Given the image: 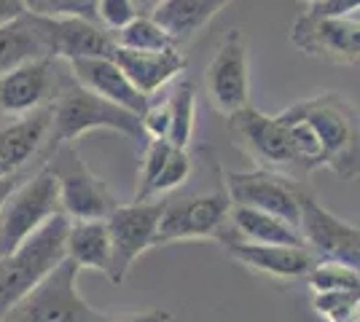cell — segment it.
Wrapping results in <instances>:
<instances>
[{
  "mask_svg": "<svg viewBox=\"0 0 360 322\" xmlns=\"http://www.w3.org/2000/svg\"><path fill=\"white\" fill-rule=\"evenodd\" d=\"M360 0H317L307 11L315 16H333V19H358Z\"/></svg>",
  "mask_w": 360,
  "mask_h": 322,
  "instance_id": "obj_31",
  "label": "cell"
},
{
  "mask_svg": "<svg viewBox=\"0 0 360 322\" xmlns=\"http://www.w3.org/2000/svg\"><path fill=\"white\" fill-rule=\"evenodd\" d=\"M113 43L119 48H129V51H167V48H178L169 41V35L148 14L135 16L127 27L113 32Z\"/></svg>",
  "mask_w": 360,
  "mask_h": 322,
  "instance_id": "obj_25",
  "label": "cell"
},
{
  "mask_svg": "<svg viewBox=\"0 0 360 322\" xmlns=\"http://www.w3.org/2000/svg\"><path fill=\"white\" fill-rule=\"evenodd\" d=\"M224 247L229 258L253 269L258 274L274 276V279H299L307 276L315 266V258L307 247H277V245H255V242H242L234 234H229L226 223L224 234L215 239Z\"/></svg>",
  "mask_w": 360,
  "mask_h": 322,
  "instance_id": "obj_15",
  "label": "cell"
},
{
  "mask_svg": "<svg viewBox=\"0 0 360 322\" xmlns=\"http://www.w3.org/2000/svg\"><path fill=\"white\" fill-rule=\"evenodd\" d=\"M35 60H54L44 30V19L22 14L14 22L3 25L0 27V76Z\"/></svg>",
  "mask_w": 360,
  "mask_h": 322,
  "instance_id": "obj_21",
  "label": "cell"
},
{
  "mask_svg": "<svg viewBox=\"0 0 360 322\" xmlns=\"http://www.w3.org/2000/svg\"><path fill=\"white\" fill-rule=\"evenodd\" d=\"M57 213H62L57 180L41 164L14 185V191L0 207V258L14 253L30 234H35Z\"/></svg>",
  "mask_w": 360,
  "mask_h": 322,
  "instance_id": "obj_6",
  "label": "cell"
},
{
  "mask_svg": "<svg viewBox=\"0 0 360 322\" xmlns=\"http://www.w3.org/2000/svg\"><path fill=\"white\" fill-rule=\"evenodd\" d=\"M162 210H165L162 199L132 201V204H119L105 217L110 236V269L105 276L110 279V285H124L137 258L153 247V234L159 226Z\"/></svg>",
  "mask_w": 360,
  "mask_h": 322,
  "instance_id": "obj_9",
  "label": "cell"
},
{
  "mask_svg": "<svg viewBox=\"0 0 360 322\" xmlns=\"http://www.w3.org/2000/svg\"><path fill=\"white\" fill-rule=\"evenodd\" d=\"M167 100L169 110V135L167 142L175 148H186L194 140V123H196V86L191 78H175V86Z\"/></svg>",
  "mask_w": 360,
  "mask_h": 322,
  "instance_id": "obj_24",
  "label": "cell"
},
{
  "mask_svg": "<svg viewBox=\"0 0 360 322\" xmlns=\"http://www.w3.org/2000/svg\"><path fill=\"white\" fill-rule=\"evenodd\" d=\"M49 121H51V105L0 126V180L30 172L27 167L32 161H41Z\"/></svg>",
  "mask_w": 360,
  "mask_h": 322,
  "instance_id": "obj_16",
  "label": "cell"
},
{
  "mask_svg": "<svg viewBox=\"0 0 360 322\" xmlns=\"http://www.w3.org/2000/svg\"><path fill=\"white\" fill-rule=\"evenodd\" d=\"M137 14L135 3L132 0H97L94 3V19L97 25L108 30L110 35L119 32L121 27H127Z\"/></svg>",
  "mask_w": 360,
  "mask_h": 322,
  "instance_id": "obj_30",
  "label": "cell"
},
{
  "mask_svg": "<svg viewBox=\"0 0 360 322\" xmlns=\"http://www.w3.org/2000/svg\"><path fill=\"white\" fill-rule=\"evenodd\" d=\"M191 172H194V159H191V154L186 148H175L172 145V151H169V156H167L162 169H159V175L153 177V183L148 188V201L162 199L169 191L180 188V185L191 177Z\"/></svg>",
  "mask_w": 360,
  "mask_h": 322,
  "instance_id": "obj_26",
  "label": "cell"
},
{
  "mask_svg": "<svg viewBox=\"0 0 360 322\" xmlns=\"http://www.w3.org/2000/svg\"><path fill=\"white\" fill-rule=\"evenodd\" d=\"M205 92L221 116L250 105V43L245 30L226 32L205 70Z\"/></svg>",
  "mask_w": 360,
  "mask_h": 322,
  "instance_id": "obj_11",
  "label": "cell"
},
{
  "mask_svg": "<svg viewBox=\"0 0 360 322\" xmlns=\"http://www.w3.org/2000/svg\"><path fill=\"white\" fill-rule=\"evenodd\" d=\"M229 234H234L242 242L277 247H304V239L296 226L285 223L283 217H274L250 207H231L229 213Z\"/></svg>",
  "mask_w": 360,
  "mask_h": 322,
  "instance_id": "obj_22",
  "label": "cell"
},
{
  "mask_svg": "<svg viewBox=\"0 0 360 322\" xmlns=\"http://www.w3.org/2000/svg\"><path fill=\"white\" fill-rule=\"evenodd\" d=\"M290 110L312 126L323 148V169L336 177H358V107L345 94L323 92L307 97Z\"/></svg>",
  "mask_w": 360,
  "mask_h": 322,
  "instance_id": "obj_3",
  "label": "cell"
},
{
  "mask_svg": "<svg viewBox=\"0 0 360 322\" xmlns=\"http://www.w3.org/2000/svg\"><path fill=\"white\" fill-rule=\"evenodd\" d=\"M94 129H108L116 132L129 142H135L137 148L146 145V135L140 126V116L124 110V107L108 102L103 97L91 94L81 83H75L73 76H60V86L51 100V121H49V135L38 167L44 164V159L62 142H78L86 132Z\"/></svg>",
  "mask_w": 360,
  "mask_h": 322,
  "instance_id": "obj_1",
  "label": "cell"
},
{
  "mask_svg": "<svg viewBox=\"0 0 360 322\" xmlns=\"http://www.w3.org/2000/svg\"><path fill=\"white\" fill-rule=\"evenodd\" d=\"M226 126L234 145L248 159H253L261 169L301 175L293 145H290V135L277 116H266L258 107L248 105L226 116Z\"/></svg>",
  "mask_w": 360,
  "mask_h": 322,
  "instance_id": "obj_8",
  "label": "cell"
},
{
  "mask_svg": "<svg viewBox=\"0 0 360 322\" xmlns=\"http://www.w3.org/2000/svg\"><path fill=\"white\" fill-rule=\"evenodd\" d=\"M70 76L75 83H81L91 94L103 97L113 105L124 107L135 116H143V110L148 107V97L137 92L129 83V78L121 73V67L110 57H94V60H73L68 62Z\"/></svg>",
  "mask_w": 360,
  "mask_h": 322,
  "instance_id": "obj_19",
  "label": "cell"
},
{
  "mask_svg": "<svg viewBox=\"0 0 360 322\" xmlns=\"http://www.w3.org/2000/svg\"><path fill=\"white\" fill-rule=\"evenodd\" d=\"M110 60L121 67V73L129 78L143 97H153L162 92L167 83L180 78L188 67V57L180 48H167V51H129V48H113Z\"/></svg>",
  "mask_w": 360,
  "mask_h": 322,
  "instance_id": "obj_18",
  "label": "cell"
},
{
  "mask_svg": "<svg viewBox=\"0 0 360 322\" xmlns=\"http://www.w3.org/2000/svg\"><path fill=\"white\" fill-rule=\"evenodd\" d=\"M132 3H135L137 14H150L162 0H132Z\"/></svg>",
  "mask_w": 360,
  "mask_h": 322,
  "instance_id": "obj_35",
  "label": "cell"
},
{
  "mask_svg": "<svg viewBox=\"0 0 360 322\" xmlns=\"http://www.w3.org/2000/svg\"><path fill=\"white\" fill-rule=\"evenodd\" d=\"M22 14H27L22 0H0V27L8 25V22H14V19H19Z\"/></svg>",
  "mask_w": 360,
  "mask_h": 322,
  "instance_id": "obj_33",
  "label": "cell"
},
{
  "mask_svg": "<svg viewBox=\"0 0 360 322\" xmlns=\"http://www.w3.org/2000/svg\"><path fill=\"white\" fill-rule=\"evenodd\" d=\"M231 0H162L150 19L169 35V41L183 48L224 11Z\"/></svg>",
  "mask_w": 360,
  "mask_h": 322,
  "instance_id": "obj_20",
  "label": "cell"
},
{
  "mask_svg": "<svg viewBox=\"0 0 360 322\" xmlns=\"http://www.w3.org/2000/svg\"><path fill=\"white\" fill-rule=\"evenodd\" d=\"M78 266L65 261L44 276L22 301L8 309L0 322H108L105 311L94 309L78 290Z\"/></svg>",
  "mask_w": 360,
  "mask_h": 322,
  "instance_id": "obj_4",
  "label": "cell"
},
{
  "mask_svg": "<svg viewBox=\"0 0 360 322\" xmlns=\"http://www.w3.org/2000/svg\"><path fill=\"white\" fill-rule=\"evenodd\" d=\"M290 43L301 54L328 65H358L360 25L358 19H333L304 11L290 25Z\"/></svg>",
  "mask_w": 360,
  "mask_h": 322,
  "instance_id": "obj_13",
  "label": "cell"
},
{
  "mask_svg": "<svg viewBox=\"0 0 360 322\" xmlns=\"http://www.w3.org/2000/svg\"><path fill=\"white\" fill-rule=\"evenodd\" d=\"M299 234L304 247L312 253L315 261H333L358 269L360 266V231L355 223L342 220L339 215L328 213L315 194L307 188L301 196Z\"/></svg>",
  "mask_w": 360,
  "mask_h": 322,
  "instance_id": "obj_12",
  "label": "cell"
},
{
  "mask_svg": "<svg viewBox=\"0 0 360 322\" xmlns=\"http://www.w3.org/2000/svg\"><path fill=\"white\" fill-rule=\"evenodd\" d=\"M25 175H27V172H22V175H11V177H3V180H0V207H3L6 196H8L11 191H14V185L19 183V180H22Z\"/></svg>",
  "mask_w": 360,
  "mask_h": 322,
  "instance_id": "obj_34",
  "label": "cell"
},
{
  "mask_svg": "<svg viewBox=\"0 0 360 322\" xmlns=\"http://www.w3.org/2000/svg\"><path fill=\"white\" fill-rule=\"evenodd\" d=\"M44 30L46 38H49L51 57L62 62L110 57L113 48H116L113 35L103 30L97 22H89V19H78V16L44 19Z\"/></svg>",
  "mask_w": 360,
  "mask_h": 322,
  "instance_id": "obj_17",
  "label": "cell"
},
{
  "mask_svg": "<svg viewBox=\"0 0 360 322\" xmlns=\"http://www.w3.org/2000/svg\"><path fill=\"white\" fill-rule=\"evenodd\" d=\"M175 314L167 311V309H146L135 317H127V320H108V322H172Z\"/></svg>",
  "mask_w": 360,
  "mask_h": 322,
  "instance_id": "obj_32",
  "label": "cell"
},
{
  "mask_svg": "<svg viewBox=\"0 0 360 322\" xmlns=\"http://www.w3.org/2000/svg\"><path fill=\"white\" fill-rule=\"evenodd\" d=\"M360 290L312 293V309L326 322H358Z\"/></svg>",
  "mask_w": 360,
  "mask_h": 322,
  "instance_id": "obj_28",
  "label": "cell"
},
{
  "mask_svg": "<svg viewBox=\"0 0 360 322\" xmlns=\"http://www.w3.org/2000/svg\"><path fill=\"white\" fill-rule=\"evenodd\" d=\"M68 226L70 217L57 213L35 234H30L14 253L0 258V320L16 301H22L44 276H49L65 261Z\"/></svg>",
  "mask_w": 360,
  "mask_h": 322,
  "instance_id": "obj_2",
  "label": "cell"
},
{
  "mask_svg": "<svg viewBox=\"0 0 360 322\" xmlns=\"http://www.w3.org/2000/svg\"><path fill=\"white\" fill-rule=\"evenodd\" d=\"M307 3H309V6H312V3H317V0H307Z\"/></svg>",
  "mask_w": 360,
  "mask_h": 322,
  "instance_id": "obj_36",
  "label": "cell"
},
{
  "mask_svg": "<svg viewBox=\"0 0 360 322\" xmlns=\"http://www.w3.org/2000/svg\"><path fill=\"white\" fill-rule=\"evenodd\" d=\"M25 11L44 19H65V16H78V19H94V3L97 0H22Z\"/></svg>",
  "mask_w": 360,
  "mask_h": 322,
  "instance_id": "obj_29",
  "label": "cell"
},
{
  "mask_svg": "<svg viewBox=\"0 0 360 322\" xmlns=\"http://www.w3.org/2000/svg\"><path fill=\"white\" fill-rule=\"evenodd\" d=\"M65 258L78 269H94L108 274L110 269V236L105 220H70L65 239Z\"/></svg>",
  "mask_w": 360,
  "mask_h": 322,
  "instance_id": "obj_23",
  "label": "cell"
},
{
  "mask_svg": "<svg viewBox=\"0 0 360 322\" xmlns=\"http://www.w3.org/2000/svg\"><path fill=\"white\" fill-rule=\"evenodd\" d=\"M44 167L54 175L62 215L70 220H105L119 207L105 180L86 167L78 142L57 145L44 159Z\"/></svg>",
  "mask_w": 360,
  "mask_h": 322,
  "instance_id": "obj_5",
  "label": "cell"
},
{
  "mask_svg": "<svg viewBox=\"0 0 360 322\" xmlns=\"http://www.w3.org/2000/svg\"><path fill=\"white\" fill-rule=\"evenodd\" d=\"M309 288L312 293H328V290H360L358 269L345 266L333 261H315L309 269Z\"/></svg>",
  "mask_w": 360,
  "mask_h": 322,
  "instance_id": "obj_27",
  "label": "cell"
},
{
  "mask_svg": "<svg viewBox=\"0 0 360 322\" xmlns=\"http://www.w3.org/2000/svg\"><path fill=\"white\" fill-rule=\"evenodd\" d=\"M229 213H231V201L224 188V177L221 185L210 194L165 201V210L153 234V247L188 242V239H218L229 223Z\"/></svg>",
  "mask_w": 360,
  "mask_h": 322,
  "instance_id": "obj_7",
  "label": "cell"
},
{
  "mask_svg": "<svg viewBox=\"0 0 360 322\" xmlns=\"http://www.w3.org/2000/svg\"><path fill=\"white\" fill-rule=\"evenodd\" d=\"M224 188L229 194L231 207H250L274 217H283L285 223L299 229L301 196L307 188L293 177L271 169H248V172H224Z\"/></svg>",
  "mask_w": 360,
  "mask_h": 322,
  "instance_id": "obj_10",
  "label": "cell"
},
{
  "mask_svg": "<svg viewBox=\"0 0 360 322\" xmlns=\"http://www.w3.org/2000/svg\"><path fill=\"white\" fill-rule=\"evenodd\" d=\"M60 86L57 60L25 62L0 76V113L27 116L41 107L51 105Z\"/></svg>",
  "mask_w": 360,
  "mask_h": 322,
  "instance_id": "obj_14",
  "label": "cell"
}]
</instances>
